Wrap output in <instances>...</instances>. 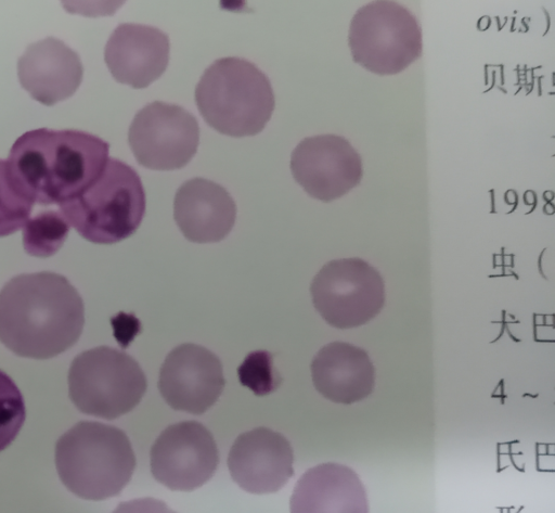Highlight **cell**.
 Listing matches in <instances>:
<instances>
[{
	"instance_id": "cell-22",
	"label": "cell",
	"mask_w": 555,
	"mask_h": 513,
	"mask_svg": "<svg viewBox=\"0 0 555 513\" xmlns=\"http://www.w3.org/2000/svg\"><path fill=\"white\" fill-rule=\"evenodd\" d=\"M270 358L267 351H255L238 369L241 382L260 396L270 393L278 385Z\"/></svg>"
},
{
	"instance_id": "cell-2",
	"label": "cell",
	"mask_w": 555,
	"mask_h": 513,
	"mask_svg": "<svg viewBox=\"0 0 555 513\" xmlns=\"http://www.w3.org/2000/svg\"><path fill=\"white\" fill-rule=\"evenodd\" d=\"M108 150L106 141L86 131L39 128L13 143L7 162L15 183L34 203L59 206L100 176Z\"/></svg>"
},
{
	"instance_id": "cell-8",
	"label": "cell",
	"mask_w": 555,
	"mask_h": 513,
	"mask_svg": "<svg viewBox=\"0 0 555 513\" xmlns=\"http://www.w3.org/2000/svg\"><path fill=\"white\" fill-rule=\"evenodd\" d=\"M310 293L317 311L336 329H352L370 322L385 304L380 273L358 257L326 262L314 275Z\"/></svg>"
},
{
	"instance_id": "cell-19",
	"label": "cell",
	"mask_w": 555,
	"mask_h": 513,
	"mask_svg": "<svg viewBox=\"0 0 555 513\" xmlns=\"http://www.w3.org/2000/svg\"><path fill=\"white\" fill-rule=\"evenodd\" d=\"M69 223L59 209L38 213L23 228V246L35 257H50L64 244Z\"/></svg>"
},
{
	"instance_id": "cell-5",
	"label": "cell",
	"mask_w": 555,
	"mask_h": 513,
	"mask_svg": "<svg viewBox=\"0 0 555 513\" xmlns=\"http://www.w3.org/2000/svg\"><path fill=\"white\" fill-rule=\"evenodd\" d=\"M57 207L83 239L113 244L129 238L140 227L145 192L131 166L108 157L100 176L87 189Z\"/></svg>"
},
{
	"instance_id": "cell-6",
	"label": "cell",
	"mask_w": 555,
	"mask_h": 513,
	"mask_svg": "<svg viewBox=\"0 0 555 513\" xmlns=\"http://www.w3.org/2000/svg\"><path fill=\"white\" fill-rule=\"evenodd\" d=\"M145 374L128 354L108 346L75 357L68 372L69 397L82 413L113 420L130 412L143 398Z\"/></svg>"
},
{
	"instance_id": "cell-10",
	"label": "cell",
	"mask_w": 555,
	"mask_h": 513,
	"mask_svg": "<svg viewBox=\"0 0 555 513\" xmlns=\"http://www.w3.org/2000/svg\"><path fill=\"white\" fill-rule=\"evenodd\" d=\"M153 477L176 491H191L215 474L219 453L211 433L201 423L182 421L169 425L150 452Z\"/></svg>"
},
{
	"instance_id": "cell-16",
	"label": "cell",
	"mask_w": 555,
	"mask_h": 513,
	"mask_svg": "<svg viewBox=\"0 0 555 513\" xmlns=\"http://www.w3.org/2000/svg\"><path fill=\"white\" fill-rule=\"evenodd\" d=\"M173 217L189 241L219 242L234 226L236 205L220 184L204 178H193L178 189L173 201Z\"/></svg>"
},
{
	"instance_id": "cell-21",
	"label": "cell",
	"mask_w": 555,
	"mask_h": 513,
	"mask_svg": "<svg viewBox=\"0 0 555 513\" xmlns=\"http://www.w3.org/2000/svg\"><path fill=\"white\" fill-rule=\"evenodd\" d=\"M26 418L25 402L15 382L0 370V451L17 436Z\"/></svg>"
},
{
	"instance_id": "cell-20",
	"label": "cell",
	"mask_w": 555,
	"mask_h": 513,
	"mask_svg": "<svg viewBox=\"0 0 555 513\" xmlns=\"http://www.w3.org/2000/svg\"><path fill=\"white\" fill-rule=\"evenodd\" d=\"M34 204L15 183L8 162L0 159V238L24 227Z\"/></svg>"
},
{
	"instance_id": "cell-11",
	"label": "cell",
	"mask_w": 555,
	"mask_h": 513,
	"mask_svg": "<svg viewBox=\"0 0 555 513\" xmlns=\"http://www.w3.org/2000/svg\"><path fill=\"white\" fill-rule=\"evenodd\" d=\"M291 170L304 190L322 202L344 196L363 176L360 154L347 139L337 134L301 140L292 153Z\"/></svg>"
},
{
	"instance_id": "cell-18",
	"label": "cell",
	"mask_w": 555,
	"mask_h": 513,
	"mask_svg": "<svg viewBox=\"0 0 555 513\" xmlns=\"http://www.w3.org/2000/svg\"><path fill=\"white\" fill-rule=\"evenodd\" d=\"M291 512L366 513L365 488L357 473L337 463L309 469L298 479L291 498Z\"/></svg>"
},
{
	"instance_id": "cell-7",
	"label": "cell",
	"mask_w": 555,
	"mask_h": 513,
	"mask_svg": "<svg viewBox=\"0 0 555 513\" xmlns=\"http://www.w3.org/2000/svg\"><path fill=\"white\" fill-rule=\"evenodd\" d=\"M348 46L353 62L363 68L382 76L396 75L422 55V28L406 7L372 1L353 14Z\"/></svg>"
},
{
	"instance_id": "cell-14",
	"label": "cell",
	"mask_w": 555,
	"mask_h": 513,
	"mask_svg": "<svg viewBox=\"0 0 555 513\" xmlns=\"http://www.w3.org/2000/svg\"><path fill=\"white\" fill-rule=\"evenodd\" d=\"M169 47V38L160 29L122 23L114 29L106 42L104 61L115 80L142 89L166 70Z\"/></svg>"
},
{
	"instance_id": "cell-13",
	"label": "cell",
	"mask_w": 555,
	"mask_h": 513,
	"mask_svg": "<svg viewBox=\"0 0 555 513\" xmlns=\"http://www.w3.org/2000/svg\"><path fill=\"white\" fill-rule=\"evenodd\" d=\"M294 453L288 440L268 427L241 434L228 456L232 479L256 495L280 490L293 476Z\"/></svg>"
},
{
	"instance_id": "cell-4",
	"label": "cell",
	"mask_w": 555,
	"mask_h": 513,
	"mask_svg": "<svg viewBox=\"0 0 555 513\" xmlns=\"http://www.w3.org/2000/svg\"><path fill=\"white\" fill-rule=\"evenodd\" d=\"M195 101L205 121L230 137L259 133L274 110L269 78L241 57H222L208 66L195 88Z\"/></svg>"
},
{
	"instance_id": "cell-12",
	"label": "cell",
	"mask_w": 555,
	"mask_h": 513,
	"mask_svg": "<svg viewBox=\"0 0 555 513\" xmlns=\"http://www.w3.org/2000/svg\"><path fill=\"white\" fill-rule=\"evenodd\" d=\"M224 384L219 358L207 348L189 343L167 355L157 385L172 409L202 414L215 405Z\"/></svg>"
},
{
	"instance_id": "cell-17",
	"label": "cell",
	"mask_w": 555,
	"mask_h": 513,
	"mask_svg": "<svg viewBox=\"0 0 555 513\" xmlns=\"http://www.w3.org/2000/svg\"><path fill=\"white\" fill-rule=\"evenodd\" d=\"M315 389L326 399L351 405L369 397L375 386V369L367 352L346 342L323 346L311 361Z\"/></svg>"
},
{
	"instance_id": "cell-3",
	"label": "cell",
	"mask_w": 555,
	"mask_h": 513,
	"mask_svg": "<svg viewBox=\"0 0 555 513\" xmlns=\"http://www.w3.org/2000/svg\"><path fill=\"white\" fill-rule=\"evenodd\" d=\"M55 465L69 491L86 500H104L119 495L130 482L135 457L120 428L82 421L56 441Z\"/></svg>"
},
{
	"instance_id": "cell-9",
	"label": "cell",
	"mask_w": 555,
	"mask_h": 513,
	"mask_svg": "<svg viewBox=\"0 0 555 513\" xmlns=\"http://www.w3.org/2000/svg\"><path fill=\"white\" fill-rule=\"evenodd\" d=\"M128 142L140 165L154 170L179 169L197 151L199 127L183 107L155 101L135 114Z\"/></svg>"
},
{
	"instance_id": "cell-15",
	"label": "cell",
	"mask_w": 555,
	"mask_h": 513,
	"mask_svg": "<svg viewBox=\"0 0 555 513\" xmlns=\"http://www.w3.org/2000/svg\"><path fill=\"white\" fill-rule=\"evenodd\" d=\"M17 74L34 100L52 106L76 92L83 67L77 52L62 40L47 37L27 47L17 62Z\"/></svg>"
},
{
	"instance_id": "cell-1",
	"label": "cell",
	"mask_w": 555,
	"mask_h": 513,
	"mask_svg": "<svg viewBox=\"0 0 555 513\" xmlns=\"http://www.w3.org/2000/svg\"><path fill=\"white\" fill-rule=\"evenodd\" d=\"M83 324L82 298L61 274H21L0 291V342L17 356L55 357L78 341Z\"/></svg>"
}]
</instances>
